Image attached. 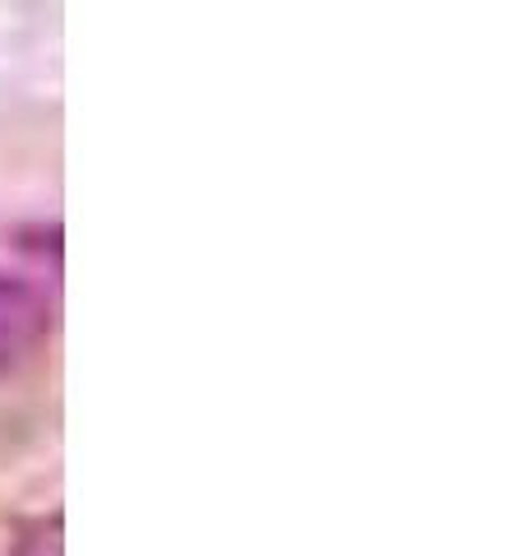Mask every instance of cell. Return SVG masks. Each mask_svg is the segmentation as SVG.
<instances>
[{
	"label": "cell",
	"mask_w": 528,
	"mask_h": 556,
	"mask_svg": "<svg viewBox=\"0 0 528 556\" xmlns=\"http://www.w3.org/2000/svg\"><path fill=\"white\" fill-rule=\"evenodd\" d=\"M51 334V306L42 288L0 269V380L24 371Z\"/></svg>",
	"instance_id": "obj_1"
},
{
	"label": "cell",
	"mask_w": 528,
	"mask_h": 556,
	"mask_svg": "<svg viewBox=\"0 0 528 556\" xmlns=\"http://www.w3.org/2000/svg\"><path fill=\"white\" fill-rule=\"evenodd\" d=\"M10 556H61V515H38L14 529Z\"/></svg>",
	"instance_id": "obj_2"
}]
</instances>
